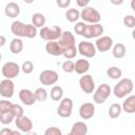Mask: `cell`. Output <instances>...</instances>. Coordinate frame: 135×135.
<instances>
[{
	"label": "cell",
	"mask_w": 135,
	"mask_h": 135,
	"mask_svg": "<svg viewBox=\"0 0 135 135\" xmlns=\"http://www.w3.org/2000/svg\"><path fill=\"white\" fill-rule=\"evenodd\" d=\"M45 17L43 14L41 13H35L33 16H32V24H34L36 27H42L44 26L45 24Z\"/></svg>",
	"instance_id": "cell-25"
},
{
	"label": "cell",
	"mask_w": 135,
	"mask_h": 135,
	"mask_svg": "<svg viewBox=\"0 0 135 135\" xmlns=\"http://www.w3.org/2000/svg\"><path fill=\"white\" fill-rule=\"evenodd\" d=\"M107 75L111 79L116 80V79H119L122 76V71L117 66H111L107 70Z\"/></svg>",
	"instance_id": "cell-28"
},
{
	"label": "cell",
	"mask_w": 135,
	"mask_h": 135,
	"mask_svg": "<svg viewBox=\"0 0 135 135\" xmlns=\"http://www.w3.org/2000/svg\"><path fill=\"white\" fill-rule=\"evenodd\" d=\"M9 112L16 118V117H19V116H22L23 115V108L21 105L17 104V103H12L11 109H9Z\"/></svg>",
	"instance_id": "cell-34"
},
{
	"label": "cell",
	"mask_w": 135,
	"mask_h": 135,
	"mask_svg": "<svg viewBox=\"0 0 135 135\" xmlns=\"http://www.w3.org/2000/svg\"><path fill=\"white\" fill-rule=\"evenodd\" d=\"M113 46V39L109 36H100L97 38L95 42V47L97 51L104 53L112 49Z\"/></svg>",
	"instance_id": "cell-12"
},
{
	"label": "cell",
	"mask_w": 135,
	"mask_h": 135,
	"mask_svg": "<svg viewBox=\"0 0 135 135\" xmlns=\"http://www.w3.org/2000/svg\"><path fill=\"white\" fill-rule=\"evenodd\" d=\"M111 93H112L111 86H110L108 83H102V84H100V85L97 88L96 92L94 93L93 99H94V101H95L96 103L101 104V103H103V102L108 99V97L111 95Z\"/></svg>",
	"instance_id": "cell-4"
},
{
	"label": "cell",
	"mask_w": 135,
	"mask_h": 135,
	"mask_svg": "<svg viewBox=\"0 0 135 135\" xmlns=\"http://www.w3.org/2000/svg\"><path fill=\"white\" fill-rule=\"evenodd\" d=\"M90 69V62L86 59H78L74 64V71L79 74L83 75L85 74Z\"/></svg>",
	"instance_id": "cell-21"
},
{
	"label": "cell",
	"mask_w": 135,
	"mask_h": 135,
	"mask_svg": "<svg viewBox=\"0 0 135 135\" xmlns=\"http://www.w3.org/2000/svg\"><path fill=\"white\" fill-rule=\"evenodd\" d=\"M4 14L8 18H16L20 14V6L15 2H9L5 5Z\"/></svg>",
	"instance_id": "cell-18"
},
{
	"label": "cell",
	"mask_w": 135,
	"mask_h": 135,
	"mask_svg": "<svg viewBox=\"0 0 135 135\" xmlns=\"http://www.w3.org/2000/svg\"><path fill=\"white\" fill-rule=\"evenodd\" d=\"M21 70H22V72H23L24 74H31V73L33 72V70H34V64H33V62L30 61V60L24 61V62L22 63V65H21Z\"/></svg>",
	"instance_id": "cell-36"
},
{
	"label": "cell",
	"mask_w": 135,
	"mask_h": 135,
	"mask_svg": "<svg viewBox=\"0 0 135 135\" xmlns=\"http://www.w3.org/2000/svg\"><path fill=\"white\" fill-rule=\"evenodd\" d=\"M56 3L60 8H66L68 6H70L71 0H56Z\"/></svg>",
	"instance_id": "cell-41"
},
{
	"label": "cell",
	"mask_w": 135,
	"mask_h": 135,
	"mask_svg": "<svg viewBox=\"0 0 135 135\" xmlns=\"http://www.w3.org/2000/svg\"><path fill=\"white\" fill-rule=\"evenodd\" d=\"M122 112V109H121V105L119 103H113L110 108H109V116L113 119L117 118Z\"/></svg>",
	"instance_id": "cell-29"
},
{
	"label": "cell",
	"mask_w": 135,
	"mask_h": 135,
	"mask_svg": "<svg viewBox=\"0 0 135 135\" xmlns=\"http://www.w3.org/2000/svg\"><path fill=\"white\" fill-rule=\"evenodd\" d=\"M123 24L129 28H133L135 26V17L133 15H127L123 17Z\"/></svg>",
	"instance_id": "cell-35"
},
{
	"label": "cell",
	"mask_w": 135,
	"mask_h": 135,
	"mask_svg": "<svg viewBox=\"0 0 135 135\" xmlns=\"http://www.w3.org/2000/svg\"><path fill=\"white\" fill-rule=\"evenodd\" d=\"M1 73L4 76V78L13 79V78H15V77H17L19 75L20 66L16 62H14V61H8V62L3 64Z\"/></svg>",
	"instance_id": "cell-6"
},
{
	"label": "cell",
	"mask_w": 135,
	"mask_h": 135,
	"mask_svg": "<svg viewBox=\"0 0 135 135\" xmlns=\"http://www.w3.org/2000/svg\"><path fill=\"white\" fill-rule=\"evenodd\" d=\"M59 79L58 73L53 70H44L39 75V80L43 85H52L55 84Z\"/></svg>",
	"instance_id": "cell-8"
},
{
	"label": "cell",
	"mask_w": 135,
	"mask_h": 135,
	"mask_svg": "<svg viewBox=\"0 0 135 135\" xmlns=\"http://www.w3.org/2000/svg\"><path fill=\"white\" fill-rule=\"evenodd\" d=\"M62 30L60 26L58 25H53V26H42L39 35L41 37V39L45 40V41H55L58 40L61 36Z\"/></svg>",
	"instance_id": "cell-2"
},
{
	"label": "cell",
	"mask_w": 135,
	"mask_h": 135,
	"mask_svg": "<svg viewBox=\"0 0 135 135\" xmlns=\"http://www.w3.org/2000/svg\"><path fill=\"white\" fill-rule=\"evenodd\" d=\"M25 26L26 24H24L21 21H14L11 25V31L16 37L22 38L25 37Z\"/></svg>",
	"instance_id": "cell-19"
},
{
	"label": "cell",
	"mask_w": 135,
	"mask_h": 135,
	"mask_svg": "<svg viewBox=\"0 0 135 135\" xmlns=\"http://www.w3.org/2000/svg\"><path fill=\"white\" fill-rule=\"evenodd\" d=\"M88 133V126L82 121H77L73 124L69 135H85Z\"/></svg>",
	"instance_id": "cell-20"
},
{
	"label": "cell",
	"mask_w": 135,
	"mask_h": 135,
	"mask_svg": "<svg viewBox=\"0 0 135 135\" xmlns=\"http://www.w3.org/2000/svg\"><path fill=\"white\" fill-rule=\"evenodd\" d=\"M45 51L49 55L52 56H61L63 50L61 49V46L59 45L58 41H49L45 44Z\"/></svg>",
	"instance_id": "cell-17"
},
{
	"label": "cell",
	"mask_w": 135,
	"mask_h": 135,
	"mask_svg": "<svg viewBox=\"0 0 135 135\" xmlns=\"http://www.w3.org/2000/svg\"><path fill=\"white\" fill-rule=\"evenodd\" d=\"M12 102L6 100V99H2L0 100V113H4V112H8L11 109Z\"/></svg>",
	"instance_id": "cell-38"
},
{
	"label": "cell",
	"mask_w": 135,
	"mask_h": 135,
	"mask_svg": "<svg viewBox=\"0 0 135 135\" xmlns=\"http://www.w3.org/2000/svg\"><path fill=\"white\" fill-rule=\"evenodd\" d=\"M85 22H83V21H81V22H77L76 23V25L74 26V31H75V33L77 34V35H79V36H82V34H83V31H84V28H85Z\"/></svg>",
	"instance_id": "cell-39"
},
{
	"label": "cell",
	"mask_w": 135,
	"mask_h": 135,
	"mask_svg": "<svg viewBox=\"0 0 135 135\" xmlns=\"http://www.w3.org/2000/svg\"><path fill=\"white\" fill-rule=\"evenodd\" d=\"M74 64H75V62L74 61H72V60H65L63 63H62V70H63V72H65V73H72V72H74Z\"/></svg>",
	"instance_id": "cell-37"
},
{
	"label": "cell",
	"mask_w": 135,
	"mask_h": 135,
	"mask_svg": "<svg viewBox=\"0 0 135 135\" xmlns=\"http://www.w3.org/2000/svg\"><path fill=\"white\" fill-rule=\"evenodd\" d=\"M0 134L4 135V134H7V135H20V132L18 131H13L11 129H7V128H4L0 131Z\"/></svg>",
	"instance_id": "cell-42"
},
{
	"label": "cell",
	"mask_w": 135,
	"mask_h": 135,
	"mask_svg": "<svg viewBox=\"0 0 135 135\" xmlns=\"http://www.w3.org/2000/svg\"><path fill=\"white\" fill-rule=\"evenodd\" d=\"M121 109H122V111H124L128 114L135 113V96L130 95L129 97H127V99L123 101V103L121 105Z\"/></svg>",
	"instance_id": "cell-22"
},
{
	"label": "cell",
	"mask_w": 135,
	"mask_h": 135,
	"mask_svg": "<svg viewBox=\"0 0 135 135\" xmlns=\"http://www.w3.org/2000/svg\"><path fill=\"white\" fill-rule=\"evenodd\" d=\"M19 98L21 102L25 105H33L36 102L35 94L28 89H21L19 91Z\"/></svg>",
	"instance_id": "cell-15"
},
{
	"label": "cell",
	"mask_w": 135,
	"mask_h": 135,
	"mask_svg": "<svg viewBox=\"0 0 135 135\" xmlns=\"http://www.w3.org/2000/svg\"><path fill=\"white\" fill-rule=\"evenodd\" d=\"M37 35V27L34 24H26L25 26V37L26 38H35Z\"/></svg>",
	"instance_id": "cell-33"
},
{
	"label": "cell",
	"mask_w": 135,
	"mask_h": 135,
	"mask_svg": "<svg viewBox=\"0 0 135 135\" xmlns=\"http://www.w3.org/2000/svg\"><path fill=\"white\" fill-rule=\"evenodd\" d=\"M44 135H61V130L57 127H51L44 131Z\"/></svg>",
	"instance_id": "cell-40"
},
{
	"label": "cell",
	"mask_w": 135,
	"mask_h": 135,
	"mask_svg": "<svg viewBox=\"0 0 135 135\" xmlns=\"http://www.w3.org/2000/svg\"><path fill=\"white\" fill-rule=\"evenodd\" d=\"M63 97V89L60 85H54L51 90V98L54 101H60Z\"/></svg>",
	"instance_id": "cell-26"
},
{
	"label": "cell",
	"mask_w": 135,
	"mask_h": 135,
	"mask_svg": "<svg viewBox=\"0 0 135 135\" xmlns=\"http://www.w3.org/2000/svg\"><path fill=\"white\" fill-rule=\"evenodd\" d=\"M9 50L13 54L17 55V54H20L23 50V41L17 37V38H14L12 41H11V44H9Z\"/></svg>",
	"instance_id": "cell-23"
},
{
	"label": "cell",
	"mask_w": 135,
	"mask_h": 135,
	"mask_svg": "<svg viewBox=\"0 0 135 135\" xmlns=\"http://www.w3.org/2000/svg\"><path fill=\"white\" fill-rule=\"evenodd\" d=\"M65 18L70 22H76L80 18V12L77 8H70L65 13Z\"/></svg>",
	"instance_id": "cell-27"
},
{
	"label": "cell",
	"mask_w": 135,
	"mask_h": 135,
	"mask_svg": "<svg viewBox=\"0 0 135 135\" xmlns=\"http://www.w3.org/2000/svg\"><path fill=\"white\" fill-rule=\"evenodd\" d=\"M80 18L83 20V22L88 23H98L101 20L100 13L91 6H84L82 8L80 12Z\"/></svg>",
	"instance_id": "cell-3"
},
{
	"label": "cell",
	"mask_w": 135,
	"mask_h": 135,
	"mask_svg": "<svg viewBox=\"0 0 135 135\" xmlns=\"http://www.w3.org/2000/svg\"><path fill=\"white\" fill-rule=\"evenodd\" d=\"M103 33V26L98 22V23H90L85 25V28L83 31L82 36L86 39L91 38H98L101 36Z\"/></svg>",
	"instance_id": "cell-5"
},
{
	"label": "cell",
	"mask_w": 135,
	"mask_h": 135,
	"mask_svg": "<svg viewBox=\"0 0 135 135\" xmlns=\"http://www.w3.org/2000/svg\"><path fill=\"white\" fill-rule=\"evenodd\" d=\"M77 51L80 55L86 57V58H93L96 55V47L92 42L88 41H81L78 43Z\"/></svg>",
	"instance_id": "cell-9"
},
{
	"label": "cell",
	"mask_w": 135,
	"mask_h": 135,
	"mask_svg": "<svg viewBox=\"0 0 135 135\" xmlns=\"http://www.w3.org/2000/svg\"><path fill=\"white\" fill-rule=\"evenodd\" d=\"M123 1L124 0H110V2L112 4H114V5H120V4L123 3Z\"/></svg>",
	"instance_id": "cell-44"
},
{
	"label": "cell",
	"mask_w": 135,
	"mask_h": 135,
	"mask_svg": "<svg viewBox=\"0 0 135 135\" xmlns=\"http://www.w3.org/2000/svg\"><path fill=\"white\" fill-rule=\"evenodd\" d=\"M133 88H134V84L130 78H122L114 85L113 93H114L115 97L123 98L132 93Z\"/></svg>",
	"instance_id": "cell-1"
},
{
	"label": "cell",
	"mask_w": 135,
	"mask_h": 135,
	"mask_svg": "<svg viewBox=\"0 0 135 135\" xmlns=\"http://www.w3.org/2000/svg\"><path fill=\"white\" fill-rule=\"evenodd\" d=\"M91 0H76V3L78 6L80 7H84V6H88V4L90 3Z\"/></svg>",
	"instance_id": "cell-43"
},
{
	"label": "cell",
	"mask_w": 135,
	"mask_h": 135,
	"mask_svg": "<svg viewBox=\"0 0 135 135\" xmlns=\"http://www.w3.org/2000/svg\"><path fill=\"white\" fill-rule=\"evenodd\" d=\"M1 59H2V55H1V53H0V61H1Z\"/></svg>",
	"instance_id": "cell-47"
},
{
	"label": "cell",
	"mask_w": 135,
	"mask_h": 135,
	"mask_svg": "<svg viewBox=\"0 0 135 135\" xmlns=\"http://www.w3.org/2000/svg\"><path fill=\"white\" fill-rule=\"evenodd\" d=\"M34 94H35L36 101L43 102V101H45L46 98H47V92H46V90L43 89V88H38V89L34 92Z\"/></svg>",
	"instance_id": "cell-30"
},
{
	"label": "cell",
	"mask_w": 135,
	"mask_h": 135,
	"mask_svg": "<svg viewBox=\"0 0 135 135\" xmlns=\"http://www.w3.org/2000/svg\"><path fill=\"white\" fill-rule=\"evenodd\" d=\"M25 3H27V4H31V3H33L34 2V0H23Z\"/></svg>",
	"instance_id": "cell-46"
},
{
	"label": "cell",
	"mask_w": 135,
	"mask_h": 135,
	"mask_svg": "<svg viewBox=\"0 0 135 135\" xmlns=\"http://www.w3.org/2000/svg\"><path fill=\"white\" fill-rule=\"evenodd\" d=\"M58 43L61 46V49L64 50V49L74 46L75 43H76V40H75L74 35L70 31H64V32L61 33V36L58 39Z\"/></svg>",
	"instance_id": "cell-14"
},
{
	"label": "cell",
	"mask_w": 135,
	"mask_h": 135,
	"mask_svg": "<svg viewBox=\"0 0 135 135\" xmlns=\"http://www.w3.org/2000/svg\"><path fill=\"white\" fill-rule=\"evenodd\" d=\"M78 51H77V47L76 45L74 46H71V47H68V49H64L63 52H62V55L66 58V59H73L76 57Z\"/></svg>",
	"instance_id": "cell-31"
},
{
	"label": "cell",
	"mask_w": 135,
	"mask_h": 135,
	"mask_svg": "<svg viewBox=\"0 0 135 135\" xmlns=\"http://www.w3.org/2000/svg\"><path fill=\"white\" fill-rule=\"evenodd\" d=\"M15 124L20 130V132H23V133H30L32 131V129H33L32 120L28 117L24 116V115L16 117L15 118Z\"/></svg>",
	"instance_id": "cell-13"
},
{
	"label": "cell",
	"mask_w": 135,
	"mask_h": 135,
	"mask_svg": "<svg viewBox=\"0 0 135 135\" xmlns=\"http://www.w3.org/2000/svg\"><path fill=\"white\" fill-rule=\"evenodd\" d=\"M126 53H127V49L123 43H116L112 49V54L117 59L123 58L126 56Z\"/></svg>",
	"instance_id": "cell-24"
},
{
	"label": "cell",
	"mask_w": 135,
	"mask_h": 135,
	"mask_svg": "<svg viewBox=\"0 0 135 135\" xmlns=\"http://www.w3.org/2000/svg\"><path fill=\"white\" fill-rule=\"evenodd\" d=\"M95 114V107L91 102H84L79 108V115L82 119H90Z\"/></svg>",
	"instance_id": "cell-16"
},
{
	"label": "cell",
	"mask_w": 135,
	"mask_h": 135,
	"mask_svg": "<svg viewBox=\"0 0 135 135\" xmlns=\"http://www.w3.org/2000/svg\"><path fill=\"white\" fill-rule=\"evenodd\" d=\"M73 111V100L71 98H62L60 100V104L57 109V114L60 117L68 118L72 115Z\"/></svg>",
	"instance_id": "cell-7"
},
{
	"label": "cell",
	"mask_w": 135,
	"mask_h": 135,
	"mask_svg": "<svg viewBox=\"0 0 135 135\" xmlns=\"http://www.w3.org/2000/svg\"><path fill=\"white\" fill-rule=\"evenodd\" d=\"M15 91V85L12 79H3L0 82V95L4 98H11L14 95Z\"/></svg>",
	"instance_id": "cell-11"
},
{
	"label": "cell",
	"mask_w": 135,
	"mask_h": 135,
	"mask_svg": "<svg viewBox=\"0 0 135 135\" xmlns=\"http://www.w3.org/2000/svg\"><path fill=\"white\" fill-rule=\"evenodd\" d=\"M5 42H6L5 37H4V36H2V35H0V47H1V46H3V45L5 44Z\"/></svg>",
	"instance_id": "cell-45"
},
{
	"label": "cell",
	"mask_w": 135,
	"mask_h": 135,
	"mask_svg": "<svg viewBox=\"0 0 135 135\" xmlns=\"http://www.w3.org/2000/svg\"><path fill=\"white\" fill-rule=\"evenodd\" d=\"M14 119H15V117L13 116V114L9 111L4 112V113H0V122L2 124H9Z\"/></svg>",
	"instance_id": "cell-32"
},
{
	"label": "cell",
	"mask_w": 135,
	"mask_h": 135,
	"mask_svg": "<svg viewBox=\"0 0 135 135\" xmlns=\"http://www.w3.org/2000/svg\"><path fill=\"white\" fill-rule=\"evenodd\" d=\"M79 85L80 89L85 93V94H91L94 92L95 89V82L94 79L91 75L88 74H83V76L80 77L79 79Z\"/></svg>",
	"instance_id": "cell-10"
}]
</instances>
